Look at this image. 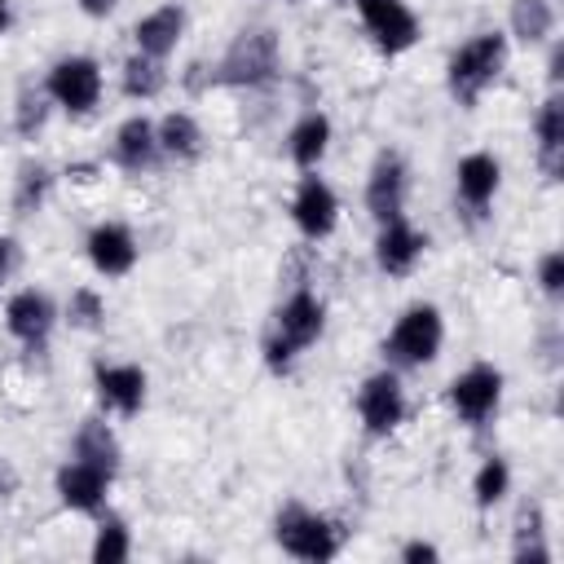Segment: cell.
I'll return each mask as SVG.
<instances>
[{"instance_id": "obj_14", "label": "cell", "mask_w": 564, "mask_h": 564, "mask_svg": "<svg viewBox=\"0 0 564 564\" xmlns=\"http://www.w3.org/2000/svg\"><path fill=\"white\" fill-rule=\"evenodd\" d=\"M405 198H410V163L401 150H379L366 167V185H361V203L370 212L375 225L405 216Z\"/></svg>"}, {"instance_id": "obj_15", "label": "cell", "mask_w": 564, "mask_h": 564, "mask_svg": "<svg viewBox=\"0 0 564 564\" xmlns=\"http://www.w3.org/2000/svg\"><path fill=\"white\" fill-rule=\"evenodd\" d=\"M84 256H88V264H93L97 278H106V282L128 278V273L137 269V260H141L137 229H132L128 220L106 216V220L88 225V234H84Z\"/></svg>"}, {"instance_id": "obj_3", "label": "cell", "mask_w": 564, "mask_h": 564, "mask_svg": "<svg viewBox=\"0 0 564 564\" xmlns=\"http://www.w3.org/2000/svg\"><path fill=\"white\" fill-rule=\"evenodd\" d=\"M278 75H282V40L264 22H251V26L234 31L225 53L212 62V84L216 88L260 93V88L278 84Z\"/></svg>"}, {"instance_id": "obj_27", "label": "cell", "mask_w": 564, "mask_h": 564, "mask_svg": "<svg viewBox=\"0 0 564 564\" xmlns=\"http://www.w3.org/2000/svg\"><path fill=\"white\" fill-rule=\"evenodd\" d=\"M167 84H172V75H167V62L163 57H150V53H128L123 62H119V93L128 97V101H159L163 93H167Z\"/></svg>"}, {"instance_id": "obj_34", "label": "cell", "mask_w": 564, "mask_h": 564, "mask_svg": "<svg viewBox=\"0 0 564 564\" xmlns=\"http://www.w3.org/2000/svg\"><path fill=\"white\" fill-rule=\"evenodd\" d=\"M397 560H401V564H436V560H441V546L427 542V538H410V542H401Z\"/></svg>"}, {"instance_id": "obj_32", "label": "cell", "mask_w": 564, "mask_h": 564, "mask_svg": "<svg viewBox=\"0 0 564 564\" xmlns=\"http://www.w3.org/2000/svg\"><path fill=\"white\" fill-rule=\"evenodd\" d=\"M533 286L546 304H560L564 300V251L560 247H546L533 264Z\"/></svg>"}, {"instance_id": "obj_29", "label": "cell", "mask_w": 564, "mask_h": 564, "mask_svg": "<svg viewBox=\"0 0 564 564\" xmlns=\"http://www.w3.org/2000/svg\"><path fill=\"white\" fill-rule=\"evenodd\" d=\"M48 119H53V101H48L44 84H40V88H35V84H22L18 97H13V110H9V123H13L18 141H35V137H44Z\"/></svg>"}, {"instance_id": "obj_33", "label": "cell", "mask_w": 564, "mask_h": 564, "mask_svg": "<svg viewBox=\"0 0 564 564\" xmlns=\"http://www.w3.org/2000/svg\"><path fill=\"white\" fill-rule=\"evenodd\" d=\"M22 264H26V247H22V238H18V234H0V291H9V286L18 282Z\"/></svg>"}, {"instance_id": "obj_20", "label": "cell", "mask_w": 564, "mask_h": 564, "mask_svg": "<svg viewBox=\"0 0 564 564\" xmlns=\"http://www.w3.org/2000/svg\"><path fill=\"white\" fill-rule=\"evenodd\" d=\"M185 31H189L185 4L163 0V4L145 9V13L132 22V44H137V53H150V57H163V62H167V57L181 48Z\"/></svg>"}, {"instance_id": "obj_38", "label": "cell", "mask_w": 564, "mask_h": 564, "mask_svg": "<svg viewBox=\"0 0 564 564\" xmlns=\"http://www.w3.org/2000/svg\"><path fill=\"white\" fill-rule=\"evenodd\" d=\"M13 31V0H0V40Z\"/></svg>"}, {"instance_id": "obj_25", "label": "cell", "mask_w": 564, "mask_h": 564, "mask_svg": "<svg viewBox=\"0 0 564 564\" xmlns=\"http://www.w3.org/2000/svg\"><path fill=\"white\" fill-rule=\"evenodd\" d=\"M555 26H560L555 0H511L507 4V40H516L524 48H546L555 40Z\"/></svg>"}, {"instance_id": "obj_1", "label": "cell", "mask_w": 564, "mask_h": 564, "mask_svg": "<svg viewBox=\"0 0 564 564\" xmlns=\"http://www.w3.org/2000/svg\"><path fill=\"white\" fill-rule=\"evenodd\" d=\"M326 335V300L308 286V282H295L278 304H273V317H269V330L260 339V357L273 375H291L295 361Z\"/></svg>"}, {"instance_id": "obj_19", "label": "cell", "mask_w": 564, "mask_h": 564, "mask_svg": "<svg viewBox=\"0 0 564 564\" xmlns=\"http://www.w3.org/2000/svg\"><path fill=\"white\" fill-rule=\"evenodd\" d=\"M529 137H533V163L542 172V181H560L564 176V93L551 88L538 110H533V123H529Z\"/></svg>"}, {"instance_id": "obj_9", "label": "cell", "mask_w": 564, "mask_h": 564, "mask_svg": "<svg viewBox=\"0 0 564 564\" xmlns=\"http://www.w3.org/2000/svg\"><path fill=\"white\" fill-rule=\"evenodd\" d=\"M502 194V159L494 150H467L454 163V207L467 225H485Z\"/></svg>"}, {"instance_id": "obj_4", "label": "cell", "mask_w": 564, "mask_h": 564, "mask_svg": "<svg viewBox=\"0 0 564 564\" xmlns=\"http://www.w3.org/2000/svg\"><path fill=\"white\" fill-rule=\"evenodd\" d=\"M441 348H445V313H441L432 300L405 304V308L392 317V326H388V335H383V344H379L383 366H392V370H401V375L432 366V361L441 357Z\"/></svg>"}, {"instance_id": "obj_8", "label": "cell", "mask_w": 564, "mask_h": 564, "mask_svg": "<svg viewBox=\"0 0 564 564\" xmlns=\"http://www.w3.org/2000/svg\"><path fill=\"white\" fill-rule=\"evenodd\" d=\"M352 410H357V423H361V432H366L370 441H388L392 432H401V423H405V414H410V392H405L401 370H392V366L370 370V375L357 383Z\"/></svg>"}, {"instance_id": "obj_10", "label": "cell", "mask_w": 564, "mask_h": 564, "mask_svg": "<svg viewBox=\"0 0 564 564\" xmlns=\"http://www.w3.org/2000/svg\"><path fill=\"white\" fill-rule=\"evenodd\" d=\"M0 317H4V335L13 344H22L26 352H44L62 322V304L44 286H18L4 295Z\"/></svg>"}, {"instance_id": "obj_2", "label": "cell", "mask_w": 564, "mask_h": 564, "mask_svg": "<svg viewBox=\"0 0 564 564\" xmlns=\"http://www.w3.org/2000/svg\"><path fill=\"white\" fill-rule=\"evenodd\" d=\"M507 62H511V40H507L502 26L471 31V35H467L463 44H454L449 57H445V93H449L463 110H471V106L502 79Z\"/></svg>"}, {"instance_id": "obj_16", "label": "cell", "mask_w": 564, "mask_h": 564, "mask_svg": "<svg viewBox=\"0 0 564 564\" xmlns=\"http://www.w3.org/2000/svg\"><path fill=\"white\" fill-rule=\"evenodd\" d=\"M432 238L427 229H419L414 220L397 216V220H383L375 225V242H370V256H375V269L383 278H410L419 269V260L427 256Z\"/></svg>"}, {"instance_id": "obj_37", "label": "cell", "mask_w": 564, "mask_h": 564, "mask_svg": "<svg viewBox=\"0 0 564 564\" xmlns=\"http://www.w3.org/2000/svg\"><path fill=\"white\" fill-rule=\"evenodd\" d=\"M18 494V471L9 463H0V502H9Z\"/></svg>"}, {"instance_id": "obj_31", "label": "cell", "mask_w": 564, "mask_h": 564, "mask_svg": "<svg viewBox=\"0 0 564 564\" xmlns=\"http://www.w3.org/2000/svg\"><path fill=\"white\" fill-rule=\"evenodd\" d=\"M106 317H110V304H106V295L97 291V286H70V295L62 300V322L70 326V330H84V335H97V330H106Z\"/></svg>"}, {"instance_id": "obj_28", "label": "cell", "mask_w": 564, "mask_h": 564, "mask_svg": "<svg viewBox=\"0 0 564 564\" xmlns=\"http://www.w3.org/2000/svg\"><path fill=\"white\" fill-rule=\"evenodd\" d=\"M511 485H516L511 463L502 454H485L476 463V471H471V502H476V511H485V516L498 511L511 498Z\"/></svg>"}, {"instance_id": "obj_22", "label": "cell", "mask_w": 564, "mask_h": 564, "mask_svg": "<svg viewBox=\"0 0 564 564\" xmlns=\"http://www.w3.org/2000/svg\"><path fill=\"white\" fill-rule=\"evenodd\" d=\"M154 132H159V154L163 163H176V167H189L207 154V132L198 123V115L189 110H163L154 119Z\"/></svg>"}, {"instance_id": "obj_30", "label": "cell", "mask_w": 564, "mask_h": 564, "mask_svg": "<svg viewBox=\"0 0 564 564\" xmlns=\"http://www.w3.org/2000/svg\"><path fill=\"white\" fill-rule=\"evenodd\" d=\"M93 520H97V529H93V542H88V560L93 564H123L132 555V529H128V520L115 516V511H101Z\"/></svg>"}, {"instance_id": "obj_23", "label": "cell", "mask_w": 564, "mask_h": 564, "mask_svg": "<svg viewBox=\"0 0 564 564\" xmlns=\"http://www.w3.org/2000/svg\"><path fill=\"white\" fill-rule=\"evenodd\" d=\"M66 454L84 458V463H93V467H101L110 476H119V467H123V441H119L115 423H106V414L79 419L75 432H70V449Z\"/></svg>"}, {"instance_id": "obj_21", "label": "cell", "mask_w": 564, "mask_h": 564, "mask_svg": "<svg viewBox=\"0 0 564 564\" xmlns=\"http://www.w3.org/2000/svg\"><path fill=\"white\" fill-rule=\"evenodd\" d=\"M330 141H335V123H330V115L326 110H304V115H295V123L286 128V137H282V145H286V159L300 167V172H317L322 163H326V154H330Z\"/></svg>"}, {"instance_id": "obj_18", "label": "cell", "mask_w": 564, "mask_h": 564, "mask_svg": "<svg viewBox=\"0 0 564 564\" xmlns=\"http://www.w3.org/2000/svg\"><path fill=\"white\" fill-rule=\"evenodd\" d=\"M110 163L119 172H128V176H145V172H154L163 163L159 132H154V119L145 110H137V115L115 123V132H110Z\"/></svg>"}, {"instance_id": "obj_17", "label": "cell", "mask_w": 564, "mask_h": 564, "mask_svg": "<svg viewBox=\"0 0 564 564\" xmlns=\"http://www.w3.org/2000/svg\"><path fill=\"white\" fill-rule=\"evenodd\" d=\"M110 485H115L110 471H101V467H93V463H84V458H70V454H66V463L53 471V494H57V502H62L66 511H75V516H101L106 502H110Z\"/></svg>"}, {"instance_id": "obj_13", "label": "cell", "mask_w": 564, "mask_h": 564, "mask_svg": "<svg viewBox=\"0 0 564 564\" xmlns=\"http://www.w3.org/2000/svg\"><path fill=\"white\" fill-rule=\"evenodd\" d=\"M286 216H291V225H295V234L304 242H326L339 229V194H335V185L322 172H300V181L291 189V203H286Z\"/></svg>"}, {"instance_id": "obj_7", "label": "cell", "mask_w": 564, "mask_h": 564, "mask_svg": "<svg viewBox=\"0 0 564 564\" xmlns=\"http://www.w3.org/2000/svg\"><path fill=\"white\" fill-rule=\"evenodd\" d=\"M44 93H48L53 110H62L70 119H88V115H97V106L106 97V70L93 53H62L44 70Z\"/></svg>"}, {"instance_id": "obj_5", "label": "cell", "mask_w": 564, "mask_h": 564, "mask_svg": "<svg viewBox=\"0 0 564 564\" xmlns=\"http://www.w3.org/2000/svg\"><path fill=\"white\" fill-rule=\"evenodd\" d=\"M273 546L300 564H326L344 551V524L308 502H282L273 511Z\"/></svg>"}, {"instance_id": "obj_6", "label": "cell", "mask_w": 564, "mask_h": 564, "mask_svg": "<svg viewBox=\"0 0 564 564\" xmlns=\"http://www.w3.org/2000/svg\"><path fill=\"white\" fill-rule=\"evenodd\" d=\"M502 397H507V375L494 361H471L445 383V405L467 432H485L498 419Z\"/></svg>"}, {"instance_id": "obj_12", "label": "cell", "mask_w": 564, "mask_h": 564, "mask_svg": "<svg viewBox=\"0 0 564 564\" xmlns=\"http://www.w3.org/2000/svg\"><path fill=\"white\" fill-rule=\"evenodd\" d=\"M93 397L101 405V414L110 419H137L150 401V375L137 361H110L97 357L93 361Z\"/></svg>"}, {"instance_id": "obj_11", "label": "cell", "mask_w": 564, "mask_h": 564, "mask_svg": "<svg viewBox=\"0 0 564 564\" xmlns=\"http://www.w3.org/2000/svg\"><path fill=\"white\" fill-rule=\"evenodd\" d=\"M348 4L357 9V22H361L366 40L383 57H405L423 40V22L410 9V0H348Z\"/></svg>"}, {"instance_id": "obj_36", "label": "cell", "mask_w": 564, "mask_h": 564, "mask_svg": "<svg viewBox=\"0 0 564 564\" xmlns=\"http://www.w3.org/2000/svg\"><path fill=\"white\" fill-rule=\"evenodd\" d=\"M97 172H101V163H66V176L70 181H79V185H88V181H97Z\"/></svg>"}, {"instance_id": "obj_24", "label": "cell", "mask_w": 564, "mask_h": 564, "mask_svg": "<svg viewBox=\"0 0 564 564\" xmlns=\"http://www.w3.org/2000/svg\"><path fill=\"white\" fill-rule=\"evenodd\" d=\"M53 189H57V172H53L44 159H22V163L13 167L9 212H13L18 220H31V216H40V212L48 207Z\"/></svg>"}, {"instance_id": "obj_35", "label": "cell", "mask_w": 564, "mask_h": 564, "mask_svg": "<svg viewBox=\"0 0 564 564\" xmlns=\"http://www.w3.org/2000/svg\"><path fill=\"white\" fill-rule=\"evenodd\" d=\"M75 4H79V13L93 18V22H101V18H110V13L119 9V0H75Z\"/></svg>"}, {"instance_id": "obj_26", "label": "cell", "mask_w": 564, "mask_h": 564, "mask_svg": "<svg viewBox=\"0 0 564 564\" xmlns=\"http://www.w3.org/2000/svg\"><path fill=\"white\" fill-rule=\"evenodd\" d=\"M546 511L542 502H520L516 507V520H511V560L516 564H551L555 560V546L546 538Z\"/></svg>"}]
</instances>
